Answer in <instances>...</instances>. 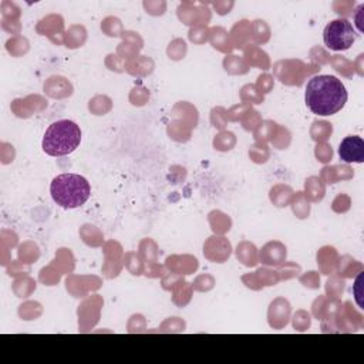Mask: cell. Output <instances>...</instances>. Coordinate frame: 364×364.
Returning a JSON list of instances; mask_svg holds the SVG:
<instances>
[{
	"instance_id": "7a4b0ae2",
	"label": "cell",
	"mask_w": 364,
	"mask_h": 364,
	"mask_svg": "<svg viewBox=\"0 0 364 364\" xmlns=\"http://www.w3.org/2000/svg\"><path fill=\"white\" fill-rule=\"evenodd\" d=\"M50 193L53 200L61 208L74 209L87 202L91 195V186L78 173H60L53 179Z\"/></svg>"
},
{
	"instance_id": "3957f363",
	"label": "cell",
	"mask_w": 364,
	"mask_h": 364,
	"mask_svg": "<svg viewBox=\"0 0 364 364\" xmlns=\"http://www.w3.org/2000/svg\"><path fill=\"white\" fill-rule=\"evenodd\" d=\"M81 142L80 127L70 119L53 122L43 138V149L51 156H64L78 148Z\"/></svg>"
},
{
	"instance_id": "8992f818",
	"label": "cell",
	"mask_w": 364,
	"mask_h": 364,
	"mask_svg": "<svg viewBox=\"0 0 364 364\" xmlns=\"http://www.w3.org/2000/svg\"><path fill=\"white\" fill-rule=\"evenodd\" d=\"M360 286H361V276H358L357 282H355V289H354V293H355V300L358 303L360 307H363V301H361V291H360Z\"/></svg>"
},
{
	"instance_id": "5b68a950",
	"label": "cell",
	"mask_w": 364,
	"mask_h": 364,
	"mask_svg": "<svg viewBox=\"0 0 364 364\" xmlns=\"http://www.w3.org/2000/svg\"><path fill=\"white\" fill-rule=\"evenodd\" d=\"M340 159L344 162H364V141L357 135L346 136L338 146Z\"/></svg>"
},
{
	"instance_id": "277c9868",
	"label": "cell",
	"mask_w": 364,
	"mask_h": 364,
	"mask_svg": "<svg viewBox=\"0 0 364 364\" xmlns=\"http://www.w3.org/2000/svg\"><path fill=\"white\" fill-rule=\"evenodd\" d=\"M323 40L333 51L348 50L355 41V30L347 18H336L324 27Z\"/></svg>"
},
{
	"instance_id": "6da1fadb",
	"label": "cell",
	"mask_w": 364,
	"mask_h": 364,
	"mask_svg": "<svg viewBox=\"0 0 364 364\" xmlns=\"http://www.w3.org/2000/svg\"><path fill=\"white\" fill-rule=\"evenodd\" d=\"M309 109L321 117L334 115L347 102V91L341 80L334 75H316L309 80L304 94Z\"/></svg>"
}]
</instances>
